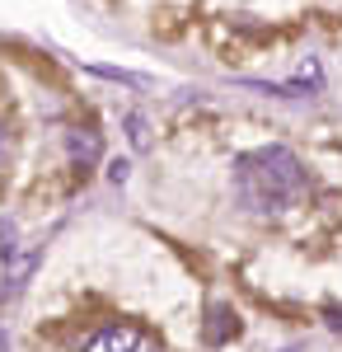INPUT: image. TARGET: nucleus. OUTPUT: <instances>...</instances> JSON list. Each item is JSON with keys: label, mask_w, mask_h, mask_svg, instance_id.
Instances as JSON below:
<instances>
[{"label": "nucleus", "mask_w": 342, "mask_h": 352, "mask_svg": "<svg viewBox=\"0 0 342 352\" xmlns=\"http://www.w3.org/2000/svg\"><path fill=\"white\" fill-rule=\"evenodd\" d=\"M235 333H239V315L230 310V305L216 300V305L207 310V343H211V348H220V343H230Z\"/></svg>", "instance_id": "20e7f679"}, {"label": "nucleus", "mask_w": 342, "mask_h": 352, "mask_svg": "<svg viewBox=\"0 0 342 352\" xmlns=\"http://www.w3.org/2000/svg\"><path fill=\"white\" fill-rule=\"evenodd\" d=\"M5 151H10V127L0 122V160H5Z\"/></svg>", "instance_id": "6e6552de"}, {"label": "nucleus", "mask_w": 342, "mask_h": 352, "mask_svg": "<svg viewBox=\"0 0 342 352\" xmlns=\"http://www.w3.org/2000/svg\"><path fill=\"white\" fill-rule=\"evenodd\" d=\"M127 132H132L136 146H146V122H141V118H127Z\"/></svg>", "instance_id": "423d86ee"}, {"label": "nucleus", "mask_w": 342, "mask_h": 352, "mask_svg": "<svg viewBox=\"0 0 342 352\" xmlns=\"http://www.w3.org/2000/svg\"><path fill=\"white\" fill-rule=\"evenodd\" d=\"M0 258H5V287L19 292L28 277H33L43 254H38V244H0Z\"/></svg>", "instance_id": "7ed1b4c3"}, {"label": "nucleus", "mask_w": 342, "mask_h": 352, "mask_svg": "<svg viewBox=\"0 0 342 352\" xmlns=\"http://www.w3.org/2000/svg\"><path fill=\"white\" fill-rule=\"evenodd\" d=\"M235 188L249 212H286L305 197V169L286 146H263L235 164Z\"/></svg>", "instance_id": "f257e3e1"}, {"label": "nucleus", "mask_w": 342, "mask_h": 352, "mask_svg": "<svg viewBox=\"0 0 342 352\" xmlns=\"http://www.w3.org/2000/svg\"><path fill=\"white\" fill-rule=\"evenodd\" d=\"M84 352H159V348H155V338H146L132 324H108L84 343Z\"/></svg>", "instance_id": "f03ea898"}, {"label": "nucleus", "mask_w": 342, "mask_h": 352, "mask_svg": "<svg viewBox=\"0 0 342 352\" xmlns=\"http://www.w3.org/2000/svg\"><path fill=\"white\" fill-rule=\"evenodd\" d=\"M323 315H328V324H333V329H338V333H342V305H328Z\"/></svg>", "instance_id": "0eeeda50"}, {"label": "nucleus", "mask_w": 342, "mask_h": 352, "mask_svg": "<svg viewBox=\"0 0 342 352\" xmlns=\"http://www.w3.org/2000/svg\"><path fill=\"white\" fill-rule=\"evenodd\" d=\"M66 151H71V160H80V169H84V164H94L104 155V141H99V132H89V127H76V132H66Z\"/></svg>", "instance_id": "39448f33"}]
</instances>
